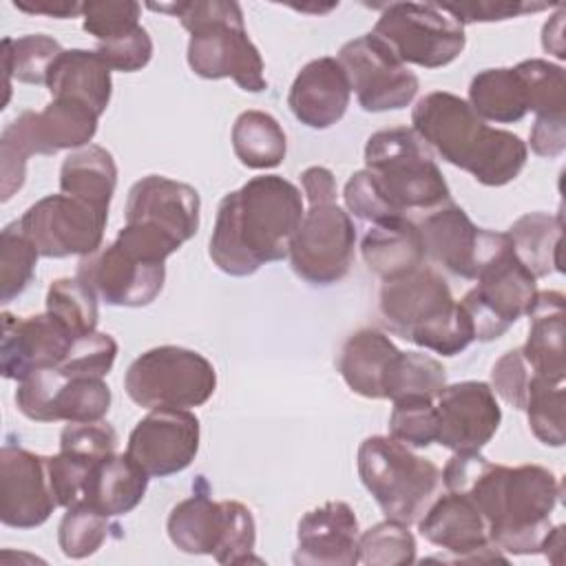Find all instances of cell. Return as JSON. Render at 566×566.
<instances>
[{"mask_svg": "<svg viewBox=\"0 0 566 566\" xmlns=\"http://www.w3.org/2000/svg\"><path fill=\"white\" fill-rule=\"evenodd\" d=\"M418 228L427 259L453 276L467 281L475 279L489 241L486 228H478L453 201L431 210Z\"/></svg>", "mask_w": 566, "mask_h": 566, "instance_id": "d4e9b609", "label": "cell"}, {"mask_svg": "<svg viewBox=\"0 0 566 566\" xmlns=\"http://www.w3.org/2000/svg\"><path fill=\"white\" fill-rule=\"evenodd\" d=\"M303 192L310 206L318 203H336V179L325 166H310L301 172Z\"/></svg>", "mask_w": 566, "mask_h": 566, "instance_id": "11a10c76", "label": "cell"}, {"mask_svg": "<svg viewBox=\"0 0 566 566\" xmlns=\"http://www.w3.org/2000/svg\"><path fill=\"white\" fill-rule=\"evenodd\" d=\"M447 385L444 365L420 352H400L387 382V400H398L405 396H429L438 398Z\"/></svg>", "mask_w": 566, "mask_h": 566, "instance_id": "60d3db41", "label": "cell"}, {"mask_svg": "<svg viewBox=\"0 0 566 566\" xmlns=\"http://www.w3.org/2000/svg\"><path fill=\"white\" fill-rule=\"evenodd\" d=\"M365 170L394 214L436 210L451 203L449 184L431 148L407 126L382 128L365 144Z\"/></svg>", "mask_w": 566, "mask_h": 566, "instance_id": "8992f818", "label": "cell"}, {"mask_svg": "<svg viewBox=\"0 0 566 566\" xmlns=\"http://www.w3.org/2000/svg\"><path fill=\"white\" fill-rule=\"evenodd\" d=\"M199 210L197 188L164 175H146L128 190L126 223H139L184 245L199 230Z\"/></svg>", "mask_w": 566, "mask_h": 566, "instance_id": "44dd1931", "label": "cell"}, {"mask_svg": "<svg viewBox=\"0 0 566 566\" xmlns=\"http://www.w3.org/2000/svg\"><path fill=\"white\" fill-rule=\"evenodd\" d=\"M338 62L360 108L367 113L400 111L418 95V75L371 31L345 42L338 51Z\"/></svg>", "mask_w": 566, "mask_h": 566, "instance_id": "9a60e30c", "label": "cell"}, {"mask_svg": "<svg viewBox=\"0 0 566 566\" xmlns=\"http://www.w3.org/2000/svg\"><path fill=\"white\" fill-rule=\"evenodd\" d=\"M60 451L95 464L117 453V431L104 420L69 422L60 433Z\"/></svg>", "mask_w": 566, "mask_h": 566, "instance_id": "7dc6e473", "label": "cell"}, {"mask_svg": "<svg viewBox=\"0 0 566 566\" xmlns=\"http://www.w3.org/2000/svg\"><path fill=\"white\" fill-rule=\"evenodd\" d=\"M411 124L431 150L482 186H506L526 166L528 146L520 135L489 126L464 97L449 91L420 97Z\"/></svg>", "mask_w": 566, "mask_h": 566, "instance_id": "3957f363", "label": "cell"}, {"mask_svg": "<svg viewBox=\"0 0 566 566\" xmlns=\"http://www.w3.org/2000/svg\"><path fill=\"white\" fill-rule=\"evenodd\" d=\"M343 199H345L347 210L363 221L378 223V221H385L391 217H402V214L391 212V208L385 203L376 184L371 181V175L365 168L356 170L347 179V184L343 188Z\"/></svg>", "mask_w": 566, "mask_h": 566, "instance_id": "f5cc1de1", "label": "cell"}, {"mask_svg": "<svg viewBox=\"0 0 566 566\" xmlns=\"http://www.w3.org/2000/svg\"><path fill=\"white\" fill-rule=\"evenodd\" d=\"M11 4L24 13L49 15L57 20L77 18V15L82 18V2H75V0H13Z\"/></svg>", "mask_w": 566, "mask_h": 566, "instance_id": "9f6ffc18", "label": "cell"}, {"mask_svg": "<svg viewBox=\"0 0 566 566\" xmlns=\"http://www.w3.org/2000/svg\"><path fill=\"white\" fill-rule=\"evenodd\" d=\"M148 480L150 475L128 453H113L93 464L82 502L108 517H119L139 506Z\"/></svg>", "mask_w": 566, "mask_h": 566, "instance_id": "4dcf8cb0", "label": "cell"}, {"mask_svg": "<svg viewBox=\"0 0 566 566\" xmlns=\"http://www.w3.org/2000/svg\"><path fill=\"white\" fill-rule=\"evenodd\" d=\"M40 256H88L102 248L108 210L71 195H46L15 219Z\"/></svg>", "mask_w": 566, "mask_h": 566, "instance_id": "5bb4252c", "label": "cell"}, {"mask_svg": "<svg viewBox=\"0 0 566 566\" xmlns=\"http://www.w3.org/2000/svg\"><path fill=\"white\" fill-rule=\"evenodd\" d=\"M117 340L106 332H91L71 343L57 369L71 378H104L117 358Z\"/></svg>", "mask_w": 566, "mask_h": 566, "instance_id": "f6af8a7d", "label": "cell"}, {"mask_svg": "<svg viewBox=\"0 0 566 566\" xmlns=\"http://www.w3.org/2000/svg\"><path fill=\"white\" fill-rule=\"evenodd\" d=\"M46 314L73 338H80L97 327V294L77 276L55 279L46 290Z\"/></svg>", "mask_w": 566, "mask_h": 566, "instance_id": "8d00e7d4", "label": "cell"}, {"mask_svg": "<svg viewBox=\"0 0 566 566\" xmlns=\"http://www.w3.org/2000/svg\"><path fill=\"white\" fill-rule=\"evenodd\" d=\"M142 4L133 0H91L82 2V29L97 42L122 35L139 27Z\"/></svg>", "mask_w": 566, "mask_h": 566, "instance_id": "bcb514c9", "label": "cell"}, {"mask_svg": "<svg viewBox=\"0 0 566 566\" xmlns=\"http://www.w3.org/2000/svg\"><path fill=\"white\" fill-rule=\"evenodd\" d=\"M352 97L347 73L338 57H316L294 77L287 106L292 115L314 130H325L343 119Z\"/></svg>", "mask_w": 566, "mask_h": 566, "instance_id": "484cf974", "label": "cell"}, {"mask_svg": "<svg viewBox=\"0 0 566 566\" xmlns=\"http://www.w3.org/2000/svg\"><path fill=\"white\" fill-rule=\"evenodd\" d=\"M471 108L495 124H515L528 113L526 86L515 66L484 69L473 75L469 84Z\"/></svg>", "mask_w": 566, "mask_h": 566, "instance_id": "836d02e7", "label": "cell"}, {"mask_svg": "<svg viewBox=\"0 0 566 566\" xmlns=\"http://www.w3.org/2000/svg\"><path fill=\"white\" fill-rule=\"evenodd\" d=\"M564 409H566L564 382L533 376L524 411H526L533 436L542 444L562 447L566 442Z\"/></svg>", "mask_w": 566, "mask_h": 566, "instance_id": "74e56055", "label": "cell"}, {"mask_svg": "<svg viewBox=\"0 0 566 566\" xmlns=\"http://www.w3.org/2000/svg\"><path fill=\"white\" fill-rule=\"evenodd\" d=\"M75 276L106 305L146 307L164 290L166 263L148 261L115 239L106 248L82 256Z\"/></svg>", "mask_w": 566, "mask_h": 566, "instance_id": "e0dca14e", "label": "cell"}, {"mask_svg": "<svg viewBox=\"0 0 566 566\" xmlns=\"http://www.w3.org/2000/svg\"><path fill=\"white\" fill-rule=\"evenodd\" d=\"M201 424L190 409H150L128 436L126 453L150 475L168 478L192 464Z\"/></svg>", "mask_w": 566, "mask_h": 566, "instance_id": "d6986e66", "label": "cell"}, {"mask_svg": "<svg viewBox=\"0 0 566 566\" xmlns=\"http://www.w3.org/2000/svg\"><path fill=\"white\" fill-rule=\"evenodd\" d=\"M62 51L60 42L44 33L2 38L0 57L4 69V104L11 97V77L24 84H46L49 69Z\"/></svg>", "mask_w": 566, "mask_h": 566, "instance_id": "d590c367", "label": "cell"}, {"mask_svg": "<svg viewBox=\"0 0 566 566\" xmlns=\"http://www.w3.org/2000/svg\"><path fill=\"white\" fill-rule=\"evenodd\" d=\"M170 542L188 555H212L219 564L259 562L252 511L237 500H212L206 491L177 502L168 515Z\"/></svg>", "mask_w": 566, "mask_h": 566, "instance_id": "30bf717a", "label": "cell"}, {"mask_svg": "<svg viewBox=\"0 0 566 566\" xmlns=\"http://www.w3.org/2000/svg\"><path fill=\"white\" fill-rule=\"evenodd\" d=\"M53 99H73L93 108L99 117L108 108L113 80L106 62L88 49L62 51L49 69L46 84Z\"/></svg>", "mask_w": 566, "mask_h": 566, "instance_id": "f546056e", "label": "cell"}, {"mask_svg": "<svg viewBox=\"0 0 566 566\" xmlns=\"http://www.w3.org/2000/svg\"><path fill=\"white\" fill-rule=\"evenodd\" d=\"M389 436L398 442L427 449L438 438V411L436 398L429 396H405L394 400L389 416Z\"/></svg>", "mask_w": 566, "mask_h": 566, "instance_id": "7bdbcfd3", "label": "cell"}, {"mask_svg": "<svg viewBox=\"0 0 566 566\" xmlns=\"http://www.w3.org/2000/svg\"><path fill=\"white\" fill-rule=\"evenodd\" d=\"M124 389L128 398L144 409H192L212 398L217 371L214 365L195 349L159 345L128 365Z\"/></svg>", "mask_w": 566, "mask_h": 566, "instance_id": "8fae6325", "label": "cell"}, {"mask_svg": "<svg viewBox=\"0 0 566 566\" xmlns=\"http://www.w3.org/2000/svg\"><path fill=\"white\" fill-rule=\"evenodd\" d=\"M358 557L369 566H402L416 562V537L409 526L382 520L358 537Z\"/></svg>", "mask_w": 566, "mask_h": 566, "instance_id": "b9f144b4", "label": "cell"}, {"mask_svg": "<svg viewBox=\"0 0 566 566\" xmlns=\"http://www.w3.org/2000/svg\"><path fill=\"white\" fill-rule=\"evenodd\" d=\"M371 33L380 38L402 64L442 69L462 55L464 27L436 2H389Z\"/></svg>", "mask_w": 566, "mask_h": 566, "instance_id": "7c38bea8", "label": "cell"}, {"mask_svg": "<svg viewBox=\"0 0 566 566\" xmlns=\"http://www.w3.org/2000/svg\"><path fill=\"white\" fill-rule=\"evenodd\" d=\"M301 190L281 175H259L228 192L208 243L212 263L230 276H252L261 265L283 261L303 221Z\"/></svg>", "mask_w": 566, "mask_h": 566, "instance_id": "7a4b0ae2", "label": "cell"}, {"mask_svg": "<svg viewBox=\"0 0 566 566\" xmlns=\"http://www.w3.org/2000/svg\"><path fill=\"white\" fill-rule=\"evenodd\" d=\"M442 484L447 491L471 497L489 526L493 546L513 555L539 553L562 493L551 469L493 464L480 451H453L442 469Z\"/></svg>", "mask_w": 566, "mask_h": 566, "instance_id": "6da1fadb", "label": "cell"}, {"mask_svg": "<svg viewBox=\"0 0 566 566\" xmlns=\"http://www.w3.org/2000/svg\"><path fill=\"white\" fill-rule=\"evenodd\" d=\"M451 18H455L462 27L473 24V22H500V20H511V18H522L526 13H537L546 11L551 4L546 2H493V0H478V2H449L440 4Z\"/></svg>", "mask_w": 566, "mask_h": 566, "instance_id": "816d5d0a", "label": "cell"}, {"mask_svg": "<svg viewBox=\"0 0 566 566\" xmlns=\"http://www.w3.org/2000/svg\"><path fill=\"white\" fill-rule=\"evenodd\" d=\"M542 46H544V51L553 53L559 60L566 57V49H564V7L562 4H559V11L542 29Z\"/></svg>", "mask_w": 566, "mask_h": 566, "instance_id": "6f0895ef", "label": "cell"}, {"mask_svg": "<svg viewBox=\"0 0 566 566\" xmlns=\"http://www.w3.org/2000/svg\"><path fill=\"white\" fill-rule=\"evenodd\" d=\"M360 254L369 272L382 281L407 274L427 261L420 228L405 214L371 223L363 237Z\"/></svg>", "mask_w": 566, "mask_h": 566, "instance_id": "f1b7e54d", "label": "cell"}, {"mask_svg": "<svg viewBox=\"0 0 566 566\" xmlns=\"http://www.w3.org/2000/svg\"><path fill=\"white\" fill-rule=\"evenodd\" d=\"M153 11H164L179 18L181 27L190 33L188 66L203 80L230 77L248 93L268 88L263 73V57L250 40L243 11L232 0H190L148 4Z\"/></svg>", "mask_w": 566, "mask_h": 566, "instance_id": "5b68a950", "label": "cell"}, {"mask_svg": "<svg viewBox=\"0 0 566 566\" xmlns=\"http://www.w3.org/2000/svg\"><path fill=\"white\" fill-rule=\"evenodd\" d=\"M515 69L526 86L528 111L535 115L566 113V73L559 64L531 57L520 62Z\"/></svg>", "mask_w": 566, "mask_h": 566, "instance_id": "ee69618b", "label": "cell"}, {"mask_svg": "<svg viewBox=\"0 0 566 566\" xmlns=\"http://www.w3.org/2000/svg\"><path fill=\"white\" fill-rule=\"evenodd\" d=\"M564 294L557 290L537 292L533 305L528 307V338L522 354L531 365L535 376L564 382L566 378V314Z\"/></svg>", "mask_w": 566, "mask_h": 566, "instance_id": "83f0119b", "label": "cell"}, {"mask_svg": "<svg viewBox=\"0 0 566 566\" xmlns=\"http://www.w3.org/2000/svg\"><path fill=\"white\" fill-rule=\"evenodd\" d=\"M378 312L391 334L440 356H458L475 340L469 312L429 265L382 281Z\"/></svg>", "mask_w": 566, "mask_h": 566, "instance_id": "277c9868", "label": "cell"}, {"mask_svg": "<svg viewBox=\"0 0 566 566\" xmlns=\"http://www.w3.org/2000/svg\"><path fill=\"white\" fill-rule=\"evenodd\" d=\"M478 285L460 301L469 312L475 340L500 338L513 323L526 316L537 296V279L517 259L511 237L491 230L475 279Z\"/></svg>", "mask_w": 566, "mask_h": 566, "instance_id": "9c48e42d", "label": "cell"}, {"mask_svg": "<svg viewBox=\"0 0 566 566\" xmlns=\"http://www.w3.org/2000/svg\"><path fill=\"white\" fill-rule=\"evenodd\" d=\"M40 252L33 241L20 230L18 221H11L0 232V301L11 303L20 296L38 265Z\"/></svg>", "mask_w": 566, "mask_h": 566, "instance_id": "f35d334b", "label": "cell"}, {"mask_svg": "<svg viewBox=\"0 0 566 566\" xmlns=\"http://www.w3.org/2000/svg\"><path fill=\"white\" fill-rule=\"evenodd\" d=\"M436 442L451 451H480L502 422L500 402L491 385L482 380L444 385L436 398Z\"/></svg>", "mask_w": 566, "mask_h": 566, "instance_id": "ffe728a7", "label": "cell"}, {"mask_svg": "<svg viewBox=\"0 0 566 566\" xmlns=\"http://www.w3.org/2000/svg\"><path fill=\"white\" fill-rule=\"evenodd\" d=\"M117 186V164L113 155L88 144L84 148L71 150L60 168V190L64 195L88 201L97 208L108 210Z\"/></svg>", "mask_w": 566, "mask_h": 566, "instance_id": "1f68e13d", "label": "cell"}, {"mask_svg": "<svg viewBox=\"0 0 566 566\" xmlns=\"http://www.w3.org/2000/svg\"><path fill=\"white\" fill-rule=\"evenodd\" d=\"M564 531H566L564 524L551 526V531L546 533V537L539 546V553H544V557L557 566L562 564V553H564Z\"/></svg>", "mask_w": 566, "mask_h": 566, "instance_id": "680465c9", "label": "cell"}, {"mask_svg": "<svg viewBox=\"0 0 566 566\" xmlns=\"http://www.w3.org/2000/svg\"><path fill=\"white\" fill-rule=\"evenodd\" d=\"M420 535L451 553L453 559L460 562H489V559H506L497 546H493L489 526L471 502V497L462 493H438V497L429 504V509L416 522Z\"/></svg>", "mask_w": 566, "mask_h": 566, "instance_id": "7402d4cb", "label": "cell"}, {"mask_svg": "<svg viewBox=\"0 0 566 566\" xmlns=\"http://www.w3.org/2000/svg\"><path fill=\"white\" fill-rule=\"evenodd\" d=\"M99 115L82 102L51 99L42 111H22L0 135V201H9L27 177L31 155H55L91 144Z\"/></svg>", "mask_w": 566, "mask_h": 566, "instance_id": "52a82bcc", "label": "cell"}, {"mask_svg": "<svg viewBox=\"0 0 566 566\" xmlns=\"http://www.w3.org/2000/svg\"><path fill=\"white\" fill-rule=\"evenodd\" d=\"M358 517L343 500H329L307 511L296 526V566H356Z\"/></svg>", "mask_w": 566, "mask_h": 566, "instance_id": "cb8c5ba5", "label": "cell"}, {"mask_svg": "<svg viewBox=\"0 0 566 566\" xmlns=\"http://www.w3.org/2000/svg\"><path fill=\"white\" fill-rule=\"evenodd\" d=\"M95 53L106 62L111 71L135 73L142 71L153 57V38L146 27H135L122 35L97 42Z\"/></svg>", "mask_w": 566, "mask_h": 566, "instance_id": "c3c4849f", "label": "cell"}, {"mask_svg": "<svg viewBox=\"0 0 566 566\" xmlns=\"http://www.w3.org/2000/svg\"><path fill=\"white\" fill-rule=\"evenodd\" d=\"M232 150L252 170H268L283 164L287 137L283 126L265 111H243L232 124Z\"/></svg>", "mask_w": 566, "mask_h": 566, "instance_id": "e575fe53", "label": "cell"}, {"mask_svg": "<svg viewBox=\"0 0 566 566\" xmlns=\"http://www.w3.org/2000/svg\"><path fill=\"white\" fill-rule=\"evenodd\" d=\"M511 237L517 259L531 270L535 279L548 276L553 272H564L562 268V214L551 212H526L513 221L506 232Z\"/></svg>", "mask_w": 566, "mask_h": 566, "instance_id": "d6a6232c", "label": "cell"}, {"mask_svg": "<svg viewBox=\"0 0 566 566\" xmlns=\"http://www.w3.org/2000/svg\"><path fill=\"white\" fill-rule=\"evenodd\" d=\"M402 349L376 327H363L347 336L340 347L336 367L345 380V385L371 400L387 398V382L396 358Z\"/></svg>", "mask_w": 566, "mask_h": 566, "instance_id": "4316f807", "label": "cell"}, {"mask_svg": "<svg viewBox=\"0 0 566 566\" xmlns=\"http://www.w3.org/2000/svg\"><path fill=\"white\" fill-rule=\"evenodd\" d=\"M528 144L537 157H559L566 150V113L537 115L528 135Z\"/></svg>", "mask_w": 566, "mask_h": 566, "instance_id": "db71d44e", "label": "cell"}, {"mask_svg": "<svg viewBox=\"0 0 566 566\" xmlns=\"http://www.w3.org/2000/svg\"><path fill=\"white\" fill-rule=\"evenodd\" d=\"M57 509L49 478V455H38L20 444L0 449V522L29 531L42 526Z\"/></svg>", "mask_w": 566, "mask_h": 566, "instance_id": "ac0fdd59", "label": "cell"}, {"mask_svg": "<svg viewBox=\"0 0 566 566\" xmlns=\"http://www.w3.org/2000/svg\"><path fill=\"white\" fill-rule=\"evenodd\" d=\"M104 378H71L57 367L35 369L18 380L15 405L33 422H97L111 409Z\"/></svg>", "mask_w": 566, "mask_h": 566, "instance_id": "2e32d148", "label": "cell"}, {"mask_svg": "<svg viewBox=\"0 0 566 566\" xmlns=\"http://www.w3.org/2000/svg\"><path fill=\"white\" fill-rule=\"evenodd\" d=\"M113 528L117 526L111 524L108 515L99 513L86 502L73 504L66 509L57 526L60 551L69 559H84L102 548Z\"/></svg>", "mask_w": 566, "mask_h": 566, "instance_id": "ab89813d", "label": "cell"}, {"mask_svg": "<svg viewBox=\"0 0 566 566\" xmlns=\"http://www.w3.org/2000/svg\"><path fill=\"white\" fill-rule=\"evenodd\" d=\"M75 338L51 316H15L2 312L0 369L9 380H22L35 369L57 367Z\"/></svg>", "mask_w": 566, "mask_h": 566, "instance_id": "603a6c76", "label": "cell"}, {"mask_svg": "<svg viewBox=\"0 0 566 566\" xmlns=\"http://www.w3.org/2000/svg\"><path fill=\"white\" fill-rule=\"evenodd\" d=\"M358 478L385 517L416 524L442 486V471L391 436H369L356 455Z\"/></svg>", "mask_w": 566, "mask_h": 566, "instance_id": "ba28073f", "label": "cell"}, {"mask_svg": "<svg viewBox=\"0 0 566 566\" xmlns=\"http://www.w3.org/2000/svg\"><path fill=\"white\" fill-rule=\"evenodd\" d=\"M533 376L535 374H533L531 365L526 363L522 349L520 347L509 349L495 360V365L491 369V389L506 405H511L513 409L524 411Z\"/></svg>", "mask_w": 566, "mask_h": 566, "instance_id": "681fc988", "label": "cell"}, {"mask_svg": "<svg viewBox=\"0 0 566 566\" xmlns=\"http://www.w3.org/2000/svg\"><path fill=\"white\" fill-rule=\"evenodd\" d=\"M356 228L338 203L310 206L294 237L287 259L298 279L310 285L327 287L343 281L352 268Z\"/></svg>", "mask_w": 566, "mask_h": 566, "instance_id": "4fadbf2b", "label": "cell"}, {"mask_svg": "<svg viewBox=\"0 0 566 566\" xmlns=\"http://www.w3.org/2000/svg\"><path fill=\"white\" fill-rule=\"evenodd\" d=\"M91 469L93 462L64 451H60L57 455H49V478L57 506L69 509L84 500V486Z\"/></svg>", "mask_w": 566, "mask_h": 566, "instance_id": "f907efd6", "label": "cell"}]
</instances>
